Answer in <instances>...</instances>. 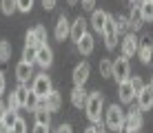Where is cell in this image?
<instances>
[{"label": "cell", "mask_w": 153, "mask_h": 133, "mask_svg": "<svg viewBox=\"0 0 153 133\" xmlns=\"http://www.w3.org/2000/svg\"><path fill=\"white\" fill-rule=\"evenodd\" d=\"M102 104H104V95L100 91H93L89 93V100H87V106H84V111H87V118L96 124V122H100V118H102Z\"/></svg>", "instance_id": "1"}, {"label": "cell", "mask_w": 153, "mask_h": 133, "mask_svg": "<svg viewBox=\"0 0 153 133\" xmlns=\"http://www.w3.org/2000/svg\"><path fill=\"white\" fill-rule=\"evenodd\" d=\"M124 120H126V113L122 111V106H118V104H111L107 109V113H104V124H107V129L118 131L120 126L124 124Z\"/></svg>", "instance_id": "2"}, {"label": "cell", "mask_w": 153, "mask_h": 133, "mask_svg": "<svg viewBox=\"0 0 153 133\" xmlns=\"http://www.w3.org/2000/svg\"><path fill=\"white\" fill-rule=\"evenodd\" d=\"M31 91L38 95V98H47V95L53 91L49 76H47V73H40V76H36V78H33V84H31Z\"/></svg>", "instance_id": "3"}, {"label": "cell", "mask_w": 153, "mask_h": 133, "mask_svg": "<svg viewBox=\"0 0 153 133\" xmlns=\"http://www.w3.org/2000/svg\"><path fill=\"white\" fill-rule=\"evenodd\" d=\"M131 76V67H129V60H126V58L122 56V58H118V60L113 62V78L118 80L120 84L122 82H129V78Z\"/></svg>", "instance_id": "4"}, {"label": "cell", "mask_w": 153, "mask_h": 133, "mask_svg": "<svg viewBox=\"0 0 153 133\" xmlns=\"http://www.w3.org/2000/svg\"><path fill=\"white\" fill-rule=\"evenodd\" d=\"M102 36H104L107 49H115V45H118V31H115V20L111 18V16H109V20H107V27H104Z\"/></svg>", "instance_id": "5"}, {"label": "cell", "mask_w": 153, "mask_h": 133, "mask_svg": "<svg viewBox=\"0 0 153 133\" xmlns=\"http://www.w3.org/2000/svg\"><path fill=\"white\" fill-rule=\"evenodd\" d=\"M124 124L129 126L133 133H138V129H142V124H144V118H142V111H140V106H133V109L126 113V120H124Z\"/></svg>", "instance_id": "6"}, {"label": "cell", "mask_w": 153, "mask_h": 133, "mask_svg": "<svg viewBox=\"0 0 153 133\" xmlns=\"http://www.w3.org/2000/svg\"><path fill=\"white\" fill-rule=\"evenodd\" d=\"M60 104H62V98H60V93H58V91H51L47 98H40V109H47L49 113L58 111V109H60Z\"/></svg>", "instance_id": "7"}, {"label": "cell", "mask_w": 153, "mask_h": 133, "mask_svg": "<svg viewBox=\"0 0 153 133\" xmlns=\"http://www.w3.org/2000/svg\"><path fill=\"white\" fill-rule=\"evenodd\" d=\"M89 73H91L89 62H80V65L73 69V84L76 87H84V82L89 80Z\"/></svg>", "instance_id": "8"}, {"label": "cell", "mask_w": 153, "mask_h": 133, "mask_svg": "<svg viewBox=\"0 0 153 133\" xmlns=\"http://www.w3.org/2000/svg\"><path fill=\"white\" fill-rule=\"evenodd\" d=\"M138 49H140L138 38H135L133 33H126L124 40H122V56L124 58H131V56H135V51H138Z\"/></svg>", "instance_id": "9"}, {"label": "cell", "mask_w": 153, "mask_h": 133, "mask_svg": "<svg viewBox=\"0 0 153 133\" xmlns=\"http://www.w3.org/2000/svg\"><path fill=\"white\" fill-rule=\"evenodd\" d=\"M107 20H109V13L102 11V9H96V11L91 13V27L96 33H102L104 27H107Z\"/></svg>", "instance_id": "10"}, {"label": "cell", "mask_w": 153, "mask_h": 133, "mask_svg": "<svg viewBox=\"0 0 153 133\" xmlns=\"http://www.w3.org/2000/svg\"><path fill=\"white\" fill-rule=\"evenodd\" d=\"M87 100H89V93L84 87H73L71 91V104L76 106V109H84L87 106Z\"/></svg>", "instance_id": "11"}, {"label": "cell", "mask_w": 153, "mask_h": 133, "mask_svg": "<svg viewBox=\"0 0 153 133\" xmlns=\"http://www.w3.org/2000/svg\"><path fill=\"white\" fill-rule=\"evenodd\" d=\"M138 106H140V111H149L153 106V89H151V84L142 89V93H138Z\"/></svg>", "instance_id": "12"}, {"label": "cell", "mask_w": 153, "mask_h": 133, "mask_svg": "<svg viewBox=\"0 0 153 133\" xmlns=\"http://www.w3.org/2000/svg\"><path fill=\"white\" fill-rule=\"evenodd\" d=\"M67 36H71V22L67 20V16H60L56 22V38L58 40H65Z\"/></svg>", "instance_id": "13"}, {"label": "cell", "mask_w": 153, "mask_h": 133, "mask_svg": "<svg viewBox=\"0 0 153 133\" xmlns=\"http://www.w3.org/2000/svg\"><path fill=\"white\" fill-rule=\"evenodd\" d=\"M38 65L42 69H49L51 65H53V51L49 49V47H38Z\"/></svg>", "instance_id": "14"}, {"label": "cell", "mask_w": 153, "mask_h": 133, "mask_svg": "<svg viewBox=\"0 0 153 133\" xmlns=\"http://www.w3.org/2000/svg\"><path fill=\"white\" fill-rule=\"evenodd\" d=\"M87 33H89L87 31V20L80 16V18H76V22H71V38L78 42L82 36H87Z\"/></svg>", "instance_id": "15"}, {"label": "cell", "mask_w": 153, "mask_h": 133, "mask_svg": "<svg viewBox=\"0 0 153 133\" xmlns=\"http://www.w3.org/2000/svg\"><path fill=\"white\" fill-rule=\"evenodd\" d=\"M118 93H120V102H124V104L133 102V98H135V91H133V87H131V80H129V82H122V84H120Z\"/></svg>", "instance_id": "16"}, {"label": "cell", "mask_w": 153, "mask_h": 133, "mask_svg": "<svg viewBox=\"0 0 153 133\" xmlns=\"http://www.w3.org/2000/svg\"><path fill=\"white\" fill-rule=\"evenodd\" d=\"M138 56H140V60L144 62V65H149V62L153 60V42H151V40H144V42L140 45Z\"/></svg>", "instance_id": "17"}, {"label": "cell", "mask_w": 153, "mask_h": 133, "mask_svg": "<svg viewBox=\"0 0 153 133\" xmlns=\"http://www.w3.org/2000/svg\"><path fill=\"white\" fill-rule=\"evenodd\" d=\"M29 76H33V71H31V65H27V62H18V67H16V78L20 80V84H27Z\"/></svg>", "instance_id": "18"}, {"label": "cell", "mask_w": 153, "mask_h": 133, "mask_svg": "<svg viewBox=\"0 0 153 133\" xmlns=\"http://www.w3.org/2000/svg\"><path fill=\"white\" fill-rule=\"evenodd\" d=\"M78 45V51L82 53V56H89V53L93 51V36L91 33H87V36H82L80 40L76 42Z\"/></svg>", "instance_id": "19"}, {"label": "cell", "mask_w": 153, "mask_h": 133, "mask_svg": "<svg viewBox=\"0 0 153 133\" xmlns=\"http://www.w3.org/2000/svg\"><path fill=\"white\" fill-rule=\"evenodd\" d=\"M142 11H140V7H133L131 9V16H129V29H135L138 31L140 27H142Z\"/></svg>", "instance_id": "20"}, {"label": "cell", "mask_w": 153, "mask_h": 133, "mask_svg": "<svg viewBox=\"0 0 153 133\" xmlns=\"http://www.w3.org/2000/svg\"><path fill=\"white\" fill-rule=\"evenodd\" d=\"M33 118H36V124H42V126H49L51 124V113L47 109H36L33 111Z\"/></svg>", "instance_id": "21"}, {"label": "cell", "mask_w": 153, "mask_h": 133, "mask_svg": "<svg viewBox=\"0 0 153 133\" xmlns=\"http://www.w3.org/2000/svg\"><path fill=\"white\" fill-rule=\"evenodd\" d=\"M22 60L27 62V65H38V49L36 47H25V51H22Z\"/></svg>", "instance_id": "22"}, {"label": "cell", "mask_w": 153, "mask_h": 133, "mask_svg": "<svg viewBox=\"0 0 153 133\" xmlns=\"http://www.w3.org/2000/svg\"><path fill=\"white\" fill-rule=\"evenodd\" d=\"M113 20H115V31L126 36V31H129V18H124V16H115Z\"/></svg>", "instance_id": "23"}, {"label": "cell", "mask_w": 153, "mask_h": 133, "mask_svg": "<svg viewBox=\"0 0 153 133\" xmlns=\"http://www.w3.org/2000/svg\"><path fill=\"white\" fill-rule=\"evenodd\" d=\"M100 73H102V78H113V62L100 60Z\"/></svg>", "instance_id": "24"}, {"label": "cell", "mask_w": 153, "mask_h": 133, "mask_svg": "<svg viewBox=\"0 0 153 133\" xmlns=\"http://www.w3.org/2000/svg\"><path fill=\"white\" fill-rule=\"evenodd\" d=\"M33 33H36V40H38V47H45L47 45V29L42 25L33 27Z\"/></svg>", "instance_id": "25"}, {"label": "cell", "mask_w": 153, "mask_h": 133, "mask_svg": "<svg viewBox=\"0 0 153 133\" xmlns=\"http://www.w3.org/2000/svg\"><path fill=\"white\" fill-rule=\"evenodd\" d=\"M0 9H2L4 16H11L18 9V4H16V0H0Z\"/></svg>", "instance_id": "26"}, {"label": "cell", "mask_w": 153, "mask_h": 133, "mask_svg": "<svg viewBox=\"0 0 153 133\" xmlns=\"http://www.w3.org/2000/svg\"><path fill=\"white\" fill-rule=\"evenodd\" d=\"M140 11H142V20L151 22V20H153V2H151V0H149V2H144L140 7Z\"/></svg>", "instance_id": "27"}, {"label": "cell", "mask_w": 153, "mask_h": 133, "mask_svg": "<svg viewBox=\"0 0 153 133\" xmlns=\"http://www.w3.org/2000/svg\"><path fill=\"white\" fill-rule=\"evenodd\" d=\"M25 109H29V111L40 109V98H38L33 91H29V98H27V104H25Z\"/></svg>", "instance_id": "28"}, {"label": "cell", "mask_w": 153, "mask_h": 133, "mask_svg": "<svg viewBox=\"0 0 153 133\" xmlns=\"http://www.w3.org/2000/svg\"><path fill=\"white\" fill-rule=\"evenodd\" d=\"M9 58H11V45H9V42H4V40H0V60L7 62Z\"/></svg>", "instance_id": "29"}, {"label": "cell", "mask_w": 153, "mask_h": 133, "mask_svg": "<svg viewBox=\"0 0 153 133\" xmlns=\"http://www.w3.org/2000/svg\"><path fill=\"white\" fill-rule=\"evenodd\" d=\"M7 109H9V111H13V113H18V109H22V106H20V102H18V95H16V91H13V93H9Z\"/></svg>", "instance_id": "30"}, {"label": "cell", "mask_w": 153, "mask_h": 133, "mask_svg": "<svg viewBox=\"0 0 153 133\" xmlns=\"http://www.w3.org/2000/svg\"><path fill=\"white\" fill-rule=\"evenodd\" d=\"M131 87H133V91H135V98H138V93H142V89H144L146 84H144V80H142L140 76H135V78H131Z\"/></svg>", "instance_id": "31"}, {"label": "cell", "mask_w": 153, "mask_h": 133, "mask_svg": "<svg viewBox=\"0 0 153 133\" xmlns=\"http://www.w3.org/2000/svg\"><path fill=\"white\" fill-rule=\"evenodd\" d=\"M16 4H18V11L29 13V11H31V7H33V0H16Z\"/></svg>", "instance_id": "32"}, {"label": "cell", "mask_w": 153, "mask_h": 133, "mask_svg": "<svg viewBox=\"0 0 153 133\" xmlns=\"http://www.w3.org/2000/svg\"><path fill=\"white\" fill-rule=\"evenodd\" d=\"M11 133H27V122H25L22 118H18L16 124L11 126Z\"/></svg>", "instance_id": "33"}, {"label": "cell", "mask_w": 153, "mask_h": 133, "mask_svg": "<svg viewBox=\"0 0 153 133\" xmlns=\"http://www.w3.org/2000/svg\"><path fill=\"white\" fill-rule=\"evenodd\" d=\"M16 120H18V113H13V111H7V115H4V124H7L9 126V129H11V126L16 124Z\"/></svg>", "instance_id": "34"}, {"label": "cell", "mask_w": 153, "mask_h": 133, "mask_svg": "<svg viewBox=\"0 0 153 133\" xmlns=\"http://www.w3.org/2000/svg\"><path fill=\"white\" fill-rule=\"evenodd\" d=\"M25 40H27V47H36V49H38V40H36V33H33V29H31V31H27Z\"/></svg>", "instance_id": "35"}, {"label": "cell", "mask_w": 153, "mask_h": 133, "mask_svg": "<svg viewBox=\"0 0 153 133\" xmlns=\"http://www.w3.org/2000/svg\"><path fill=\"white\" fill-rule=\"evenodd\" d=\"M80 2H82V9H84V11H96V0H80Z\"/></svg>", "instance_id": "36"}, {"label": "cell", "mask_w": 153, "mask_h": 133, "mask_svg": "<svg viewBox=\"0 0 153 133\" xmlns=\"http://www.w3.org/2000/svg\"><path fill=\"white\" fill-rule=\"evenodd\" d=\"M93 133H107V124H102V122H96V124H93Z\"/></svg>", "instance_id": "37"}, {"label": "cell", "mask_w": 153, "mask_h": 133, "mask_svg": "<svg viewBox=\"0 0 153 133\" xmlns=\"http://www.w3.org/2000/svg\"><path fill=\"white\" fill-rule=\"evenodd\" d=\"M56 133H73V129H71L69 124H60V126L56 129Z\"/></svg>", "instance_id": "38"}, {"label": "cell", "mask_w": 153, "mask_h": 133, "mask_svg": "<svg viewBox=\"0 0 153 133\" xmlns=\"http://www.w3.org/2000/svg\"><path fill=\"white\" fill-rule=\"evenodd\" d=\"M7 111H9V109H7V104H4L2 100H0V122L4 120V115H7Z\"/></svg>", "instance_id": "39"}, {"label": "cell", "mask_w": 153, "mask_h": 133, "mask_svg": "<svg viewBox=\"0 0 153 133\" xmlns=\"http://www.w3.org/2000/svg\"><path fill=\"white\" fill-rule=\"evenodd\" d=\"M33 133H49V126H42V124H36V126H33Z\"/></svg>", "instance_id": "40"}, {"label": "cell", "mask_w": 153, "mask_h": 133, "mask_svg": "<svg viewBox=\"0 0 153 133\" xmlns=\"http://www.w3.org/2000/svg\"><path fill=\"white\" fill-rule=\"evenodd\" d=\"M42 7H45V9H53L56 7V0H42Z\"/></svg>", "instance_id": "41"}, {"label": "cell", "mask_w": 153, "mask_h": 133, "mask_svg": "<svg viewBox=\"0 0 153 133\" xmlns=\"http://www.w3.org/2000/svg\"><path fill=\"white\" fill-rule=\"evenodd\" d=\"M2 91H4V73L0 71V95H2Z\"/></svg>", "instance_id": "42"}, {"label": "cell", "mask_w": 153, "mask_h": 133, "mask_svg": "<svg viewBox=\"0 0 153 133\" xmlns=\"http://www.w3.org/2000/svg\"><path fill=\"white\" fill-rule=\"evenodd\" d=\"M0 133H11V129H9L4 122H0Z\"/></svg>", "instance_id": "43"}, {"label": "cell", "mask_w": 153, "mask_h": 133, "mask_svg": "<svg viewBox=\"0 0 153 133\" xmlns=\"http://www.w3.org/2000/svg\"><path fill=\"white\" fill-rule=\"evenodd\" d=\"M118 133H133V131H131V129H129V126H126V124H122V126H120V129H118Z\"/></svg>", "instance_id": "44"}, {"label": "cell", "mask_w": 153, "mask_h": 133, "mask_svg": "<svg viewBox=\"0 0 153 133\" xmlns=\"http://www.w3.org/2000/svg\"><path fill=\"white\" fill-rule=\"evenodd\" d=\"M84 133H93V124H91V126H87V129H84Z\"/></svg>", "instance_id": "45"}, {"label": "cell", "mask_w": 153, "mask_h": 133, "mask_svg": "<svg viewBox=\"0 0 153 133\" xmlns=\"http://www.w3.org/2000/svg\"><path fill=\"white\" fill-rule=\"evenodd\" d=\"M67 2H69V4H78L80 0H67Z\"/></svg>", "instance_id": "46"}, {"label": "cell", "mask_w": 153, "mask_h": 133, "mask_svg": "<svg viewBox=\"0 0 153 133\" xmlns=\"http://www.w3.org/2000/svg\"><path fill=\"white\" fill-rule=\"evenodd\" d=\"M151 89H153V76H151Z\"/></svg>", "instance_id": "47"}, {"label": "cell", "mask_w": 153, "mask_h": 133, "mask_svg": "<svg viewBox=\"0 0 153 133\" xmlns=\"http://www.w3.org/2000/svg\"><path fill=\"white\" fill-rule=\"evenodd\" d=\"M151 2H153V0H151Z\"/></svg>", "instance_id": "48"}]
</instances>
